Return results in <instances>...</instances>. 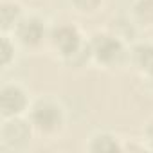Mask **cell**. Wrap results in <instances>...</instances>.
Returning a JSON list of instances; mask_svg holds the SVG:
<instances>
[{
    "mask_svg": "<svg viewBox=\"0 0 153 153\" xmlns=\"http://www.w3.org/2000/svg\"><path fill=\"white\" fill-rule=\"evenodd\" d=\"M25 13L27 9L20 0H2L0 2V31L11 34Z\"/></svg>",
    "mask_w": 153,
    "mask_h": 153,
    "instance_id": "obj_9",
    "label": "cell"
},
{
    "mask_svg": "<svg viewBox=\"0 0 153 153\" xmlns=\"http://www.w3.org/2000/svg\"><path fill=\"white\" fill-rule=\"evenodd\" d=\"M27 119L33 126L36 139L56 140L67 130L68 112L58 97L43 94L33 99V105L27 112Z\"/></svg>",
    "mask_w": 153,
    "mask_h": 153,
    "instance_id": "obj_2",
    "label": "cell"
},
{
    "mask_svg": "<svg viewBox=\"0 0 153 153\" xmlns=\"http://www.w3.org/2000/svg\"><path fill=\"white\" fill-rule=\"evenodd\" d=\"M108 29H110V31H114L117 36H121L124 42H128L130 45H131L133 42H137V40H139V36H140V33H142V31L137 27V24L131 20V16H130V15L112 18V20H110V24H108Z\"/></svg>",
    "mask_w": 153,
    "mask_h": 153,
    "instance_id": "obj_11",
    "label": "cell"
},
{
    "mask_svg": "<svg viewBox=\"0 0 153 153\" xmlns=\"http://www.w3.org/2000/svg\"><path fill=\"white\" fill-rule=\"evenodd\" d=\"M128 15L142 33H153V0H131Z\"/></svg>",
    "mask_w": 153,
    "mask_h": 153,
    "instance_id": "obj_10",
    "label": "cell"
},
{
    "mask_svg": "<svg viewBox=\"0 0 153 153\" xmlns=\"http://www.w3.org/2000/svg\"><path fill=\"white\" fill-rule=\"evenodd\" d=\"M130 68L140 79L153 72V40L139 38L130 45Z\"/></svg>",
    "mask_w": 153,
    "mask_h": 153,
    "instance_id": "obj_7",
    "label": "cell"
},
{
    "mask_svg": "<svg viewBox=\"0 0 153 153\" xmlns=\"http://www.w3.org/2000/svg\"><path fill=\"white\" fill-rule=\"evenodd\" d=\"M106 0H68V6L72 7V11L79 16H96L103 11Z\"/></svg>",
    "mask_w": 153,
    "mask_h": 153,
    "instance_id": "obj_13",
    "label": "cell"
},
{
    "mask_svg": "<svg viewBox=\"0 0 153 153\" xmlns=\"http://www.w3.org/2000/svg\"><path fill=\"white\" fill-rule=\"evenodd\" d=\"M83 148L88 153H117L123 151V137L110 130H96L88 135Z\"/></svg>",
    "mask_w": 153,
    "mask_h": 153,
    "instance_id": "obj_8",
    "label": "cell"
},
{
    "mask_svg": "<svg viewBox=\"0 0 153 153\" xmlns=\"http://www.w3.org/2000/svg\"><path fill=\"white\" fill-rule=\"evenodd\" d=\"M92 67L106 72H121L130 67V43L108 27L97 29L88 36Z\"/></svg>",
    "mask_w": 153,
    "mask_h": 153,
    "instance_id": "obj_3",
    "label": "cell"
},
{
    "mask_svg": "<svg viewBox=\"0 0 153 153\" xmlns=\"http://www.w3.org/2000/svg\"><path fill=\"white\" fill-rule=\"evenodd\" d=\"M142 83H144V88H146L149 94H153V72H151L149 76H146V78L142 79Z\"/></svg>",
    "mask_w": 153,
    "mask_h": 153,
    "instance_id": "obj_16",
    "label": "cell"
},
{
    "mask_svg": "<svg viewBox=\"0 0 153 153\" xmlns=\"http://www.w3.org/2000/svg\"><path fill=\"white\" fill-rule=\"evenodd\" d=\"M140 139H142L146 149L148 151H153V117L146 121V124L142 128V137Z\"/></svg>",
    "mask_w": 153,
    "mask_h": 153,
    "instance_id": "obj_15",
    "label": "cell"
},
{
    "mask_svg": "<svg viewBox=\"0 0 153 153\" xmlns=\"http://www.w3.org/2000/svg\"><path fill=\"white\" fill-rule=\"evenodd\" d=\"M52 24L49 18L38 11H27L22 20L16 24L13 29L11 36L18 43L22 52L29 54H38L47 51V42H49V33H51Z\"/></svg>",
    "mask_w": 153,
    "mask_h": 153,
    "instance_id": "obj_4",
    "label": "cell"
},
{
    "mask_svg": "<svg viewBox=\"0 0 153 153\" xmlns=\"http://www.w3.org/2000/svg\"><path fill=\"white\" fill-rule=\"evenodd\" d=\"M31 139H36V135L33 131V126L27 115L2 119V124H0V148L4 151L25 149Z\"/></svg>",
    "mask_w": 153,
    "mask_h": 153,
    "instance_id": "obj_6",
    "label": "cell"
},
{
    "mask_svg": "<svg viewBox=\"0 0 153 153\" xmlns=\"http://www.w3.org/2000/svg\"><path fill=\"white\" fill-rule=\"evenodd\" d=\"M45 52H49L56 61L72 70L92 67L88 36L74 22L52 24Z\"/></svg>",
    "mask_w": 153,
    "mask_h": 153,
    "instance_id": "obj_1",
    "label": "cell"
},
{
    "mask_svg": "<svg viewBox=\"0 0 153 153\" xmlns=\"http://www.w3.org/2000/svg\"><path fill=\"white\" fill-rule=\"evenodd\" d=\"M18 52H22V51H20L18 43L15 42V38L9 33L0 34V65H2L4 70L11 68L16 63Z\"/></svg>",
    "mask_w": 153,
    "mask_h": 153,
    "instance_id": "obj_12",
    "label": "cell"
},
{
    "mask_svg": "<svg viewBox=\"0 0 153 153\" xmlns=\"http://www.w3.org/2000/svg\"><path fill=\"white\" fill-rule=\"evenodd\" d=\"M31 90L20 81H4L0 87V117H24L33 105Z\"/></svg>",
    "mask_w": 153,
    "mask_h": 153,
    "instance_id": "obj_5",
    "label": "cell"
},
{
    "mask_svg": "<svg viewBox=\"0 0 153 153\" xmlns=\"http://www.w3.org/2000/svg\"><path fill=\"white\" fill-rule=\"evenodd\" d=\"M123 151H148L142 139L133 137H123Z\"/></svg>",
    "mask_w": 153,
    "mask_h": 153,
    "instance_id": "obj_14",
    "label": "cell"
}]
</instances>
